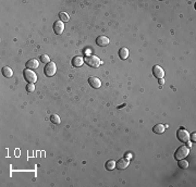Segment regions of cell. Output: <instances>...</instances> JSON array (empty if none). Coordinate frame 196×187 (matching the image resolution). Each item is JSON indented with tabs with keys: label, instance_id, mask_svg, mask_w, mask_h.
I'll list each match as a JSON object with an SVG mask.
<instances>
[{
	"label": "cell",
	"instance_id": "6da1fadb",
	"mask_svg": "<svg viewBox=\"0 0 196 187\" xmlns=\"http://www.w3.org/2000/svg\"><path fill=\"white\" fill-rule=\"evenodd\" d=\"M84 61L87 65H89L91 68H94V69L99 68L100 64L103 63V62L100 61V59H98V57H96V56H86Z\"/></svg>",
	"mask_w": 196,
	"mask_h": 187
},
{
	"label": "cell",
	"instance_id": "7a4b0ae2",
	"mask_svg": "<svg viewBox=\"0 0 196 187\" xmlns=\"http://www.w3.org/2000/svg\"><path fill=\"white\" fill-rule=\"evenodd\" d=\"M189 154H190L189 147H186V146H181V147H179L178 149H177V151H175L174 158L177 160H181V159H184L186 156H189Z\"/></svg>",
	"mask_w": 196,
	"mask_h": 187
},
{
	"label": "cell",
	"instance_id": "3957f363",
	"mask_svg": "<svg viewBox=\"0 0 196 187\" xmlns=\"http://www.w3.org/2000/svg\"><path fill=\"white\" fill-rule=\"evenodd\" d=\"M177 137H178V139L180 142H184V144L190 142V134H189V132L184 127H180L179 128L178 132H177Z\"/></svg>",
	"mask_w": 196,
	"mask_h": 187
},
{
	"label": "cell",
	"instance_id": "277c9868",
	"mask_svg": "<svg viewBox=\"0 0 196 187\" xmlns=\"http://www.w3.org/2000/svg\"><path fill=\"white\" fill-rule=\"evenodd\" d=\"M23 76H24L25 81H26L27 83H31V84H34V83L37 81L36 73L33 72V71L30 69H25L24 71H23Z\"/></svg>",
	"mask_w": 196,
	"mask_h": 187
},
{
	"label": "cell",
	"instance_id": "5b68a950",
	"mask_svg": "<svg viewBox=\"0 0 196 187\" xmlns=\"http://www.w3.org/2000/svg\"><path fill=\"white\" fill-rule=\"evenodd\" d=\"M57 72V67H56V63L54 62H49L45 65L44 68V73H45L46 76H48V77H51L56 74Z\"/></svg>",
	"mask_w": 196,
	"mask_h": 187
},
{
	"label": "cell",
	"instance_id": "8992f818",
	"mask_svg": "<svg viewBox=\"0 0 196 187\" xmlns=\"http://www.w3.org/2000/svg\"><path fill=\"white\" fill-rule=\"evenodd\" d=\"M153 74H154L155 77L158 79H163V76H165V71H163L162 68L159 67V65H155V67L153 68Z\"/></svg>",
	"mask_w": 196,
	"mask_h": 187
},
{
	"label": "cell",
	"instance_id": "52a82bcc",
	"mask_svg": "<svg viewBox=\"0 0 196 187\" xmlns=\"http://www.w3.org/2000/svg\"><path fill=\"white\" fill-rule=\"evenodd\" d=\"M129 159L127 158H122V159H120V160H118L117 162H116V168H117L118 170H124L127 169V166H129Z\"/></svg>",
	"mask_w": 196,
	"mask_h": 187
},
{
	"label": "cell",
	"instance_id": "ba28073f",
	"mask_svg": "<svg viewBox=\"0 0 196 187\" xmlns=\"http://www.w3.org/2000/svg\"><path fill=\"white\" fill-rule=\"evenodd\" d=\"M54 33L57 34V35H60V34L63 33V30H64V24H63V22H61V21L54 22Z\"/></svg>",
	"mask_w": 196,
	"mask_h": 187
},
{
	"label": "cell",
	"instance_id": "9c48e42d",
	"mask_svg": "<svg viewBox=\"0 0 196 187\" xmlns=\"http://www.w3.org/2000/svg\"><path fill=\"white\" fill-rule=\"evenodd\" d=\"M109 42H110V40H109V38L107 36H98L96 38V44L98 46H100V47H106V46H108Z\"/></svg>",
	"mask_w": 196,
	"mask_h": 187
},
{
	"label": "cell",
	"instance_id": "30bf717a",
	"mask_svg": "<svg viewBox=\"0 0 196 187\" xmlns=\"http://www.w3.org/2000/svg\"><path fill=\"white\" fill-rule=\"evenodd\" d=\"M88 83H89V85H91L93 88H95V89H98V88L101 86V82H100L99 79H97V77H89V79H88Z\"/></svg>",
	"mask_w": 196,
	"mask_h": 187
},
{
	"label": "cell",
	"instance_id": "8fae6325",
	"mask_svg": "<svg viewBox=\"0 0 196 187\" xmlns=\"http://www.w3.org/2000/svg\"><path fill=\"white\" fill-rule=\"evenodd\" d=\"M26 69H30V70H35L38 68L39 65V62L37 59H31V60H28L26 62Z\"/></svg>",
	"mask_w": 196,
	"mask_h": 187
},
{
	"label": "cell",
	"instance_id": "7c38bea8",
	"mask_svg": "<svg viewBox=\"0 0 196 187\" xmlns=\"http://www.w3.org/2000/svg\"><path fill=\"white\" fill-rule=\"evenodd\" d=\"M83 62H84V59L80 57V56H76V57H74L72 59V65L74 68H81Z\"/></svg>",
	"mask_w": 196,
	"mask_h": 187
},
{
	"label": "cell",
	"instance_id": "4fadbf2b",
	"mask_svg": "<svg viewBox=\"0 0 196 187\" xmlns=\"http://www.w3.org/2000/svg\"><path fill=\"white\" fill-rule=\"evenodd\" d=\"M165 131H166V126L162 125V124H156V125L153 127V132L156 134H162Z\"/></svg>",
	"mask_w": 196,
	"mask_h": 187
},
{
	"label": "cell",
	"instance_id": "5bb4252c",
	"mask_svg": "<svg viewBox=\"0 0 196 187\" xmlns=\"http://www.w3.org/2000/svg\"><path fill=\"white\" fill-rule=\"evenodd\" d=\"M2 75L7 79H10V77L13 76V71L9 67H4L2 68Z\"/></svg>",
	"mask_w": 196,
	"mask_h": 187
},
{
	"label": "cell",
	"instance_id": "9a60e30c",
	"mask_svg": "<svg viewBox=\"0 0 196 187\" xmlns=\"http://www.w3.org/2000/svg\"><path fill=\"white\" fill-rule=\"evenodd\" d=\"M129 57V50L127 48H121L119 50V58L121 60H127Z\"/></svg>",
	"mask_w": 196,
	"mask_h": 187
},
{
	"label": "cell",
	"instance_id": "2e32d148",
	"mask_svg": "<svg viewBox=\"0 0 196 187\" xmlns=\"http://www.w3.org/2000/svg\"><path fill=\"white\" fill-rule=\"evenodd\" d=\"M105 168L108 170V171H112V170H115L116 169V161L115 160L107 161L106 164H105Z\"/></svg>",
	"mask_w": 196,
	"mask_h": 187
},
{
	"label": "cell",
	"instance_id": "e0dca14e",
	"mask_svg": "<svg viewBox=\"0 0 196 187\" xmlns=\"http://www.w3.org/2000/svg\"><path fill=\"white\" fill-rule=\"evenodd\" d=\"M178 165H179V168H180V169L185 170V169H187V168H189V162H187V161H185V160H183V159H181V160H179Z\"/></svg>",
	"mask_w": 196,
	"mask_h": 187
},
{
	"label": "cell",
	"instance_id": "ac0fdd59",
	"mask_svg": "<svg viewBox=\"0 0 196 187\" xmlns=\"http://www.w3.org/2000/svg\"><path fill=\"white\" fill-rule=\"evenodd\" d=\"M59 16H60V21H61V22H63V23H66V22H68V21L70 20L69 15L66 14V12H60Z\"/></svg>",
	"mask_w": 196,
	"mask_h": 187
},
{
	"label": "cell",
	"instance_id": "d6986e66",
	"mask_svg": "<svg viewBox=\"0 0 196 187\" xmlns=\"http://www.w3.org/2000/svg\"><path fill=\"white\" fill-rule=\"evenodd\" d=\"M50 121H51L54 124H60V122H61L59 115H57V114H52L51 117H50Z\"/></svg>",
	"mask_w": 196,
	"mask_h": 187
},
{
	"label": "cell",
	"instance_id": "ffe728a7",
	"mask_svg": "<svg viewBox=\"0 0 196 187\" xmlns=\"http://www.w3.org/2000/svg\"><path fill=\"white\" fill-rule=\"evenodd\" d=\"M39 59H40V62H42V63H49L50 62V58L47 56V54H42L40 57H39Z\"/></svg>",
	"mask_w": 196,
	"mask_h": 187
},
{
	"label": "cell",
	"instance_id": "44dd1931",
	"mask_svg": "<svg viewBox=\"0 0 196 187\" xmlns=\"http://www.w3.org/2000/svg\"><path fill=\"white\" fill-rule=\"evenodd\" d=\"M26 91H28V93H32V91H35V85L34 84H31V83H28V84L26 85Z\"/></svg>",
	"mask_w": 196,
	"mask_h": 187
},
{
	"label": "cell",
	"instance_id": "7402d4cb",
	"mask_svg": "<svg viewBox=\"0 0 196 187\" xmlns=\"http://www.w3.org/2000/svg\"><path fill=\"white\" fill-rule=\"evenodd\" d=\"M195 136H196V134L193 133V134H192V136L190 137V139L192 140V142H195Z\"/></svg>",
	"mask_w": 196,
	"mask_h": 187
},
{
	"label": "cell",
	"instance_id": "603a6c76",
	"mask_svg": "<svg viewBox=\"0 0 196 187\" xmlns=\"http://www.w3.org/2000/svg\"><path fill=\"white\" fill-rule=\"evenodd\" d=\"M159 84H160V85H163V84H165V81H163V79H159Z\"/></svg>",
	"mask_w": 196,
	"mask_h": 187
}]
</instances>
